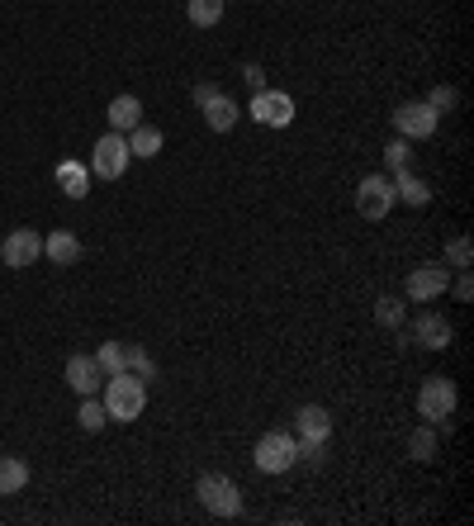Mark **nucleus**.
I'll return each instance as SVG.
<instances>
[{
  "label": "nucleus",
  "mask_w": 474,
  "mask_h": 526,
  "mask_svg": "<svg viewBox=\"0 0 474 526\" xmlns=\"http://www.w3.org/2000/svg\"><path fill=\"white\" fill-rule=\"evenodd\" d=\"M408 455H413V460H432V455H437V427H432V422H422V427L408 432Z\"/></svg>",
  "instance_id": "22"
},
{
  "label": "nucleus",
  "mask_w": 474,
  "mask_h": 526,
  "mask_svg": "<svg viewBox=\"0 0 474 526\" xmlns=\"http://www.w3.org/2000/svg\"><path fill=\"white\" fill-rule=\"evenodd\" d=\"M195 493H200L204 512H214V517H237L242 512V489H237L228 474H200Z\"/></svg>",
  "instance_id": "3"
},
{
  "label": "nucleus",
  "mask_w": 474,
  "mask_h": 526,
  "mask_svg": "<svg viewBox=\"0 0 474 526\" xmlns=\"http://www.w3.org/2000/svg\"><path fill=\"white\" fill-rule=\"evenodd\" d=\"M105 119H110V133H128V128L143 124V100L138 95H114Z\"/></svg>",
  "instance_id": "14"
},
{
  "label": "nucleus",
  "mask_w": 474,
  "mask_h": 526,
  "mask_svg": "<svg viewBox=\"0 0 474 526\" xmlns=\"http://www.w3.org/2000/svg\"><path fill=\"white\" fill-rule=\"evenodd\" d=\"M294 436H299V441H328L332 413L323 408V403H304V408L294 413Z\"/></svg>",
  "instance_id": "13"
},
{
  "label": "nucleus",
  "mask_w": 474,
  "mask_h": 526,
  "mask_svg": "<svg viewBox=\"0 0 474 526\" xmlns=\"http://www.w3.org/2000/svg\"><path fill=\"white\" fill-rule=\"evenodd\" d=\"M451 290H456V299H460V304H470V299H474V280H470V271H460Z\"/></svg>",
  "instance_id": "30"
},
{
  "label": "nucleus",
  "mask_w": 474,
  "mask_h": 526,
  "mask_svg": "<svg viewBox=\"0 0 474 526\" xmlns=\"http://www.w3.org/2000/svg\"><path fill=\"white\" fill-rule=\"evenodd\" d=\"M76 422H81V432H100L105 422H110V413H105V403L95 399H81V408H76Z\"/></svg>",
  "instance_id": "23"
},
{
  "label": "nucleus",
  "mask_w": 474,
  "mask_h": 526,
  "mask_svg": "<svg viewBox=\"0 0 474 526\" xmlns=\"http://www.w3.org/2000/svg\"><path fill=\"white\" fill-rule=\"evenodd\" d=\"M38 256H43V237L34 228H15V233L0 242V261L10 266V271H24V266H34Z\"/></svg>",
  "instance_id": "9"
},
{
  "label": "nucleus",
  "mask_w": 474,
  "mask_h": 526,
  "mask_svg": "<svg viewBox=\"0 0 474 526\" xmlns=\"http://www.w3.org/2000/svg\"><path fill=\"white\" fill-rule=\"evenodd\" d=\"M124 171H128V138L124 133H105V138H95L91 176H100V181H119Z\"/></svg>",
  "instance_id": "5"
},
{
  "label": "nucleus",
  "mask_w": 474,
  "mask_h": 526,
  "mask_svg": "<svg viewBox=\"0 0 474 526\" xmlns=\"http://www.w3.org/2000/svg\"><path fill=\"white\" fill-rule=\"evenodd\" d=\"M441 124V114L427 100H413V105H403L399 114H394V128H399V138H408V143H422V138H432Z\"/></svg>",
  "instance_id": "7"
},
{
  "label": "nucleus",
  "mask_w": 474,
  "mask_h": 526,
  "mask_svg": "<svg viewBox=\"0 0 474 526\" xmlns=\"http://www.w3.org/2000/svg\"><path fill=\"white\" fill-rule=\"evenodd\" d=\"M451 337H456V332H451V323H446L437 309H422L418 318H413V342L427 346V351H446Z\"/></svg>",
  "instance_id": "11"
},
{
  "label": "nucleus",
  "mask_w": 474,
  "mask_h": 526,
  "mask_svg": "<svg viewBox=\"0 0 474 526\" xmlns=\"http://www.w3.org/2000/svg\"><path fill=\"white\" fill-rule=\"evenodd\" d=\"M214 95H219V86H209V81H200V86H195V105H204V100H214Z\"/></svg>",
  "instance_id": "32"
},
{
  "label": "nucleus",
  "mask_w": 474,
  "mask_h": 526,
  "mask_svg": "<svg viewBox=\"0 0 474 526\" xmlns=\"http://www.w3.org/2000/svg\"><path fill=\"white\" fill-rule=\"evenodd\" d=\"M389 181H394V200L413 204V209H422V204H432V185H427V181H418V176H408V171H394Z\"/></svg>",
  "instance_id": "19"
},
{
  "label": "nucleus",
  "mask_w": 474,
  "mask_h": 526,
  "mask_svg": "<svg viewBox=\"0 0 474 526\" xmlns=\"http://www.w3.org/2000/svg\"><path fill=\"white\" fill-rule=\"evenodd\" d=\"M446 290H451V266H418L408 275V299L413 304H432Z\"/></svg>",
  "instance_id": "10"
},
{
  "label": "nucleus",
  "mask_w": 474,
  "mask_h": 526,
  "mask_svg": "<svg viewBox=\"0 0 474 526\" xmlns=\"http://www.w3.org/2000/svg\"><path fill=\"white\" fill-rule=\"evenodd\" d=\"M204 124H209V128H214V133H228V128H233L237 124V119H242V109H237L233 105V100H228V95H214V100H204Z\"/></svg>",
  "instance_id": "18"
},
{
  "label": "nucleus",
  "mask_w": 474,
  "mask_h": 526,
  "mask_svg": "<svg viewBox=\"0 0 474 526\" xmlns=\"http://www.w3.org/2000/svg\"><path fill=\"white\" fill-rule=\"evenodd\" d=\"M105 413L110 422H133L143 418L147 408V380H138L133 370H119V375H105Z\"/></svg>",
  "instance_id": "1"
},
{
  "label": "nucleus",
  "mask_w": 474,
  "mask_h": 526,
  "mask_svg": "<svg viewBox=\"0 0 474 526\" xmlns=\"http://www.w3.org/2000/svg\"><path fill=\"white\" fill-rule=\"evenodd\" d=\"M427 105L437 109V114H446V109H456V105H460V95L451 91V86H432V95H427Z\"/></svg>",
  "instance_id": "29"
},
{
  "label": "nucleus",
  "mask_w": 474,
  "mask_h": 526,
  "mask_svg": "<svg viewBox=\"0 0 474 526\" xmlns=\"http://www.w3.org/2000/svg\"><path fill=\"white\" fill-rule=\"evenodd\" d=\"M446 261H451L456 271H470V261H474V242H470V237H465V233L451 237V242H446Z\"/></svg>",
  "instance_id": "25"
},
{
  "label": "nucleus",
  "mask_w": 474,
  "mask_h": 526,
  "mask_svg": "<svg viewBox=\"0 0 474 526\" xmlns=\"http://www.w3.org/2000/svg\"><path fill=\"white\" fill-rule=\"evenodd\" d=\"M185 15L195 29H214L223 19V0H185Z\"/></svg>",
  "instance_id": "21"
},
{
  "label": "nucleus",
  "mask_w": 474,
  "mask_h": 526,
  "mask_svg": "<svg viewBox=\"0 0 474 526\" xmlns=\"http://www.w3.org/2000/svg\"><path fill=\"white\" fill-rule=\"evenodd\" d=\"M29 484V465L19 455H0V498H15Z\"/></svg>",
  "instance_id": "20"
},
{
  "label": "nucleus",
  "mask_w": 474,
  "mask_h": 526,
  "mask_svg": "<svg viewBox=\"0 0 474 526\" xmlns=\"http://www.w3.org/2000/svg\"><path fill=\"white\" fill-rule=\"evenodd\" d=\"M67 384H72L81 399H91V394L105 389V370H100L95 356H72V361H67Z\"/></svg>",
  "instance_id": "12"
},
{
  "label": "nucleus",
  "mask_w": 474,
  "mask_h": 526,
  "mask_svg": "<svg viewBox=\"0 0 474 526\" xmlns=\"http://www.w3.org/2000/svg\"><path fill=\"white\" fill-rule=\"evenodd\" d=\"M408 138H394V143L384 147V162H389V171H408Z\"/></svg>",
  "instance_id": "28"
},
{
  "label": "nucleus",
  "mask_w": 474,
  "mask_h": 526,
  "mask_svg": "<svg viewBox=\"0 0 474 526\" xmlns=\"http://www.w3.org/2000/svg\"><path fill=\"white\" fill-rule=\"evenodd\" d=\"M356 209H361V218L380 223V218L394 209V181H389V176H365V181L356 185Z\"/></svg>",
  "instance_id": "6"
},
{
  "label": "nucleus",
  "mask_w": 474,
  "mask_h": 526,
  "mask_svg": "<svg viewBox=\"0 0 474 526\" xmlns=\"http://www.w3.org/2000/svg\"><path fill=\"white\" fill-rule=\"evenodd\" d=\"M124 370H133L138 380H157V361L147 356L143 346H124Z\"/></svg>",
  "instance_id": "24"
},
{
  "label": "nucleus",
  "mask_w": 474,
  "mask_h": 526,
  "mask_svg": "<svg viewBox=\"0 0 474 526\" xmlns=\"http://www.w3.org/2000/svg\"><path fill=\"white\" fill-rule=\"evenodd\" d=\"M456 403H460L456 380H446V375H432V380H422V389H418V418H422V422H432L437 432H441V427L451 432Z\"/></svg>",
  "instance_id": "2"
},
{
  "label": "nucleus",
  "mask_w": 474,
  "mask_h": 526,
  "mask_svg": "<svg viewBox=\"0 0 474 526\" xmlns=\"http://www.w3.org/2000/svg\"><path fill=\"white\" fill-rule=\"evenodd\" d=\"M95 361H100L105 375H119V370H124V342H105L100 351H95Z\"/></svg>",
  "instance_id": "27"
},
{
  "label": "nucleus",
  "mask_w": 474,
  "mask_h": 526,
  "mask_svg": "<svg viewBox=\"0 0 474 526\" xmlns=\"http://www.w3.org/2000/svg\"><path fill=\"white\" fill-rule=\"evenodd\" d=\"M247 114H252L256 124H266V128H285L294 119V95L271 91V86H266V91L252 95V109H247Z\"/></svg>",
  "instance_id": "8"
},
{
  "label": "nucleus",
  "mask_w": 474,
  "mask_h": 526,
  "mask_svg": "<svg viewBox=\"0 0 474 526\" xmlns=\"http://www.w3.org/2000/svg\"><path fill=\"white\" fill-rule=\"evenodd\" d=\"M242 76H247L252 95H256V91H266V72H261V67H242Z\"/></svg>",
  "instance_id": "31"
},
{
  "label": "nucleus",
  "mask_w": 474,
  "mask_h": 526,
  "mask_svg": "<svg viewBox=\"0 0 474 526\" xmlns=\"http://www.w3.org/2000/svg\"><path fill=\"white\" fill-rule=\"evenodd\" d=\"M57 185L67 190V200H86L91 195V166H81V162H57Z\"/></svg>",
  "instance_id": "16"
},
{
  "label": "nucleus",
  "mask_w": 474,
  "mask_h": 526,
  "mask_svg": "<svg viewBox=\"0 0 474 526\" xmlns=\"http://www.w3.org/2000/svg\"><path fill=\"white\" fill-rule=\"evenodd\" d=\"M124 138H128V157H143V162H152V157H157V152H162V147H166L162 128H152V124L128 128Z\"/></svg>",
  "instance_id": "17"
},
{
  "label": "nucleus",
  "mask_w": 474,
  "mask_h": 526,
  "mask_svg": "<svg viewBox=\"0 0 474 526\" xmlns=\"http://www.w3.org/2000/svg\"><path fill=\"white\" fill-rule=\"evenodd\" d=\"M375 323H380V327H399L403 323V299L384 294L380 304H375Z\"/></svg>",
  "instance_id": "26"
},
{
  "label": "nucleus",
  "mask_w": 474,
  "mask_h": 526,
  "mask_svg": "<svg viewBox=\"0 0 474 526\" xmlns=\"http://www.w3.org/2000/svg\"><path fill=\"white\" fill-rule=\"evenodd\" d=\"M43 256H48L53 266H76V261H81V242H76L67 228H57V233L43 237Z\"/></svg>",
  "instance_id": "15"
},
{
  "label": "nucleus",
  "mask_w": 474,
  "mask_h": 526,
  "mask_svg": "<svg viewBox=\"0 0 474 526\" xmlns=\"http://www.w3.org/2000/svg\"><path fill=\"white\" fill-rule=\"evenodd\" d=\"M294 446H299V436L294 432H266L261 441H256V470L261 474H285V470H294Z\"/></svg>",
  "instance_id": "4"
}]
</instances>
